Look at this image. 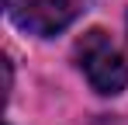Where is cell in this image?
Returning <instances> with one entry per match:
<instances>
[{
  "label": "cell",
  "instance_id": "2",
  "mask_svg": "<svg viewBox=\"0 0 128 125\" xmlns=\"http://www.w3.org/2000/svg\"><path fill=\"white\" fill-rule=\"evenodd\" d=\"M10 21L31 35H59L76 18V0H7Z\"/></svg>",
  "mask_w": 128,
  "mask_h": 125
},
{
  "label": "cell",
  "instance_id": "1",
  "mask_svg": "<svg viewBox=\"0 0 128 125\" xmlns=\"http://www.w3.org/2000/svg\"><path fill=\"white\" fill-rule=\"evenodd\" d=\"M76 59H80V70H83L86 83L97 94H121L128 87V59L111 42L107 31L90 28L76 45Z\"/></svg>",
  "mask_w": 128,
  "mask_h": 125
}]
</instances>
